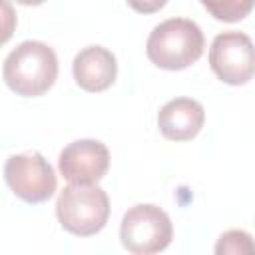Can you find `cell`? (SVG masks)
I'll use <instances>...</instances> for the list:
<instances>
[{
  "mask_svg": "<svg viewBox=\"0 0 255 255\" xmlns=\"http://www.w3.org/2000/svg\"><path fill=\"white\" fill-rule=\"evenodd\" d=\"M2 78L14 94L38 98L46 94L58 78V56L48 44L26 40L6 56Z\"/></svg>",
  "mask_w": 255,
  "mask_h": 255,
  "instance_id": "cell-1",
  "label": "cell"
},
{
  "mask_svg": "<svg viewBox=\"0 0 255 255\" xmlns=\"http://www.w3.org/2000/svg\"><path fill=\"white\" fill-rule=\"evenodd\" d=\"M205 48L201 28L187 18H167L147 36L145 54L161 70L177 72L195 64Z\"/></svg>",
  "mask_w": 255,
  "mask_h": 255,
  "instance_id": "cell-2",
  "label": "cell"
},
{
  "mask_svg": "<svg viewBox=\"0 0 255 255\" xmlns=\"http://www.w3.org/2000/svg\"><path fill=\"white\" fill-rule=\"evenodd\" d=\"M56 217L72 235L90 237L100 233L110 217V197L108 193L96 185H66L56 199Z\"/></svg>",
  "mask_w": 255,
  "mask_h": 255,
  "instance_id": "cell-3",
  "label": "cell"
},
{
  "mask_svg": "<svg viewBox=\"0 0 255 255\" xmlns=\"http://www.w3.org/2000/svg\"><path fill=\"white\" fill-rule=\"evenodd\" d=\"M122 245L135 255H151L163 251L173 239L169 215L153 203H137L129 207L120 225Z\"/></svg>",
  "mask_w": 255,
  "mask_h": 255,
  "instance_id": "cell-4",
  "label": "cell"
},
{
  "mask_svg": "<svg viewBox=\"0 0 255 255\" xmlns=\"http://www.w3.org/2000/svg\"><path fill=\"white\" fill-rule=\"evenodd\" d=\"M4 179L18 199L32 205L48 201L58 187L56 171L40 151L10 155L4 163Z\"/></svg>",
  "mask_w": 255,
  "mask_h": 255,
  "instance_id": "cell-5",
  "label": "cell"
},
{
  "mask_svg": "<svg viewBox=\"0 0 255 255\" xmlns=\"http://www.w3.org/2000/svg\"><path fill=\"white\" fill-rule=\"evenodd\" d=\"M213 74L229 86H243L253 78V42L243 32H221L209 48Z\"/></svg>",
  "mask_w": 255,
  "mask_h": 255,
  "instance_id": "cell-6",
  "label": "cell"
},
{
  "mask_svg": "<svg viewBox=\"0 0 255 255\" xmlns=\"http://www.w3.org/2000/svg\"><path fill=\"white\" fill-rule=\"evenodd\" d=\"M58 169L70 183H98L110 169V149L100 139H76L60 151Z\"/></svg>",
  "mask_w": 255,
  "mask_h": 255,
  "instance_id": "cell-7",
  "label": "cell"
},
{
  "mask_svg": "<svg viewBox=\"0 0 255 255\" xmlns=\"http://www.w3.org/2000/svg\"><path fill=\"white\" fill-rule=\"evenodd\" d=\"M72 74L82 90L104 92L118 78V60L104 46H86L72 62Z\"/></svg>",
  "mask_w": 255,
  "mask_h": 255,
  "instance_id": "cell-8",
  "label": "cell"
},
{
  "mask_svg": "<svg viewBox=\"0 0 255 255\" xmlns=\"http://www.w3.org/2000/svg\"><path fill=\"white\" fill-rule=\"evenodd\" d=\"M205 124V110L193 98H175L157 112V128L169 141L193 139Z\"/></svg>",
  "mask_w": 255,
  "mask_h": 255,
  "instance_id": "cell-9",
  "label": "cell"
},
{
  "mask_svg": "<svg viewBox=\"0 0 255 255\" xmlns=\"http://www.w3.org/2000/svg\"><path fill=\"white\" fill-rule=\"evenodd\" d=\"M201 6L221 22H239L249 16L253 0H199Z\"/></svg>",
  "mask_w": 255,
  "mask_h": 255,
  "instance_id": "cell-10",
  "label": "cell"
},
{
  "mask_svg": "<svg viewBox=\"0 0 255 255\" xmlns=\"http://www.w3.org/2000/svg\"><path fill=\"white\" fill-rule=\"evenodd\" d=\"M251 251H253L251 235L247 231H239V229L225 231L217 239V245H215V253L217 255H221V253L237 255V253H251Z\"/></svg>",
  "mask_w": 255,
  "mask_h": 255,
  "instance_id": "cell-11",
  "label": "cell"
},
{
  "mask_svg": "<svg viewBox=\"0 0 255 255\" xmlns=\"http://www.w3.org/2000/svg\"><path fill=\"white\" fill-rule=\"evenodd\" d=\"M16 10L10 0H0V46H4L16 32Z\"/></svg>",
  "mask_w": 255,
  "mask_h": 255,
  "instance_id": "cell-12",
  "label": "cell"
},
{
  "mask_svg": "<svg viewBox=\"0 0 255 255\" xmlns=\"http://www.w3.org/2000/svg\"><path fill=\"white\" fill-rule=\"evenodd\" d=\"M126 2L131 10H135L139 14H153L167 4V0H126Z\"/></svg>",
  "mask_w": 255,
  "mask_h": 255,
  "instance_id": "cell-13",
  "label": "cell"
},
{
  "mask_svg": "<svg viewBox=\"0 0 255 255\" xmlns=\"http://www.w3.org/2000/svg\"><path fill=\"white\" fill-rule=\"evenodd\" d=\"M18 4H22V6H40V4H44L46 0H16Z\"/></svg>",
  "mask_w": 255,
  "mask_h": 255,
  "instance_id": "cell-14",
  "label": "cell"
}]
</instances>
